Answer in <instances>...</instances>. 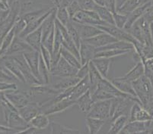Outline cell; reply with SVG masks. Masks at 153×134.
Instances as JSON below:
<instances>
[{
    "instance_id": "603a6c76",
    "label": "cell",
    "mask_w": 153,
    "mask_h": 134,
    "mask_svg": "<svg viewBox=\"0 0 153 134\" xmlns=\"http://www.w3.org/2000/svg\"><path fill=\"white\" fill-rule=\"evenodd\" d=\"M128 121H129V116L125 115V114H122L114 118L112 124L111 125V128L109 130V133H120L125 125L127 124Z\"/></svg>"
},
{
    "instance_id": "1f68e13d",
    "label": "cell",
    "mask_w": 153,
    "mask_h": 134,
    "mask_svg": "<svg viewBox=\"0 0 153 134\" xmlns=\"http://www.w3.org/2000/svg\"><path fill=\"white\" fill-rule=\"evenodd\" d=\"M51 133H80V131L56 122L50 123Z\"/></svg>"
},
{
    "instance_id": "4fadbf2b",
    "label": "cell",
    "mask_w": 153,
    "mask_h": 134,
    "mask_svg": "<svg viewBox=\"0 0 153 134\" xmlns=\"http://www.w3.org/2000/svg\"><path fill=\"white\" fill-rule=\"evenodd\" d=\"M90 89V82L88 76L85 77V78L82 79L76 85L72 87L71 93L69 95V99L71 100L76 101L79 99L81 96H82L85 92H87Z\"/></svg>"
},
{
    "instance_id": "30bf717a",
    "label": "cell",
    "mask_w": 153,
    "mask_h": 134,
    "mask_svg": "<svg viewBox=\"0 0 153 134\" xmlns=\"http://www.w3.org/2000/svg\"><path fill=\"white\" fill-rule=\"evenodd\" d=\"M24 56L25 58L27 63L30 67L31 72L37 77L39 81H41V77L39 74V60H40V52L36 50L27 52L24 54ZM42 83V82H41Z\"/></svg>"
},
{
    "instance_id": "9c48e42d",
    "label": "cell",
    "mask_w": 153,
    "mask_h": 134,
    "mask_svg": "<svg viewBox=\"0 0 153 134\" xmlns=\"http://www.w3.org/2000/svg\"><path fill=\"white\" fill-rule=\"evenodd\" d=\"M76 105V102L74 100H71L69 99H64L60 101L56 102L51 104L50 105L47 106L46 110L44 111L47 115H51V114H58L62 111H65L67 108H70L71 106Z\"/></svg>"
},
{
    "instance_id": "8fae6325",
    "label": "cell",
    "mask_w": 153,
    "mask_h": 134,
    "mask_svg": "<svg viewBox=\"0 0 153 134\" xmlns=\"http://www.w3.org/2000/svg\"><path fill=\"white\" fill-rule=\"evenodd\" d=\"M96 53V48L90 45L87 42L82 40L81 45L79 48V55H80V62L82 65L88 63L90 61L94 58Z\"/></svg>"
},
{
    "instance_id": "7a4b0ae2",
    "label": "cell",
    "mask_w": 153,
    "mask_h": 134,
    "mask_svg": "<svg viewBox=\"0 0 153 134\" xmlns=\"http://www.w3.org/2000/svg\"><path fill=\"white\" fill-rule=\"evenodd\" d=\"M111 99L97 101L93 102L91 108L86 114V117H94L101 120H107L110 117Z\"/></svg>"
},
{
    "instance_id": "484cf974",
    "label": "cell",
    "mask_w": 153,
    "mask_h": 134,
    "mask_svg": "<svg viewBox=\"0 0 153 134\" xmlns=\"http://www.w3.org/2000/svg\"><path fill=\"white\" fill-rule=\"evenodd\" d=\"M86 126L88 129V133L91 134L98 133L102 127L104 126V120L94 118V117H86Z\"/></svg>"
},
{
    "instance_id": "60d3db41",
    "label": "cell",
    "mask_w": 153,
    "mask_h": 134,
    "mask_svg": "<svg viewBox=\"0 0 153 134\" xmlns=\"http://www.w3.org/2000/svg\"><path fill=\"white\" fill-rule=\"evenodd\" d=\"M66 9H67L68 13H69V16H70V18L72 19V17H73L79 11L81 10V8H80V5H79L78 0H74V1L66 8Z\"/></svg>"
},
{
    "instance_id": "d6986e66",
    "label": "cell",
    "mask_w": 153,
    "mask_h": 134,
    "mask_svg": "<svg viewBox=\"0 0 153 134\" xmlns=\"http://www.w3.org/2000/svg\"><path fill=\"white\" fill-rule=\"evenodd\" d=\"M111 82L120 91H121V92H124V93L130 94L131 96H137L134 89H133L132 83L125 80L122 77L114 79V80L111 81Z\"/></svg>"
},
{
    "instance_id": "b9f144b4",
    "label": "cell",
    "mask_w": 153,
    "mask_h": 134,
    "mask_svg": "<svg viewBox=\"0 0 153 134\" xmlns=\"http://www.w3.org/2000/svg\"><path fill=\"white\" fill-rule=\"evenodd\" d=\"M88 63H86L85 64L82 65V67L78 70L76 77H79V78H80L82 80V79L85 78V77L88 76V72H89V65H88Z\"/></svg>"
},
{
    "instance_id": "5b68a950",
    "label": "cell",
    "mask_w": 153,
    "mask_h": 134,
    "mask_svg": "<svg viewBox=\"0 0 153 134\" xmlns=\"http://www.w3.org/2000/svg\"><path fill=\"white\" fill-rule=\"evenodd\" d=\"M78 70L79 69L71 65L69 62L60 56L55 67L51 70V75L64 77H76Z\"/></svg>"
},
{
    "instance_id": "f6af8a7d",
    "label": "cell",
    "mask_w": 153,
    "mask_h": 134,
    "mask_svg": "<svg viewBox=\"0 0 153 134\" xmlns=\"http://www.w3.org/2000/svg\"><path fill=\"white\" fill-rule=\"evenodd\" d=\"M74 0H61L60 4H59V6L65 7V8H67Z\"/></svg>"
},
{
    "instance_id": "bcb514c9",
    "label": "cell",
    "mask_w": 153,
    "mask_h": 134,
    "mask_svg": "<svg viewBox=\"0 0 153 134\" xmlns=\"http://www.w3.org/2000/svg\"><path fill=\"white\" fill-rule=\"evenodd\" d=\"M0 7L2 9H5V10L9 9V5H8L7 0H0Z\"/></svg>"
},
{
    "instance_id": "c3c4849f",
    "label": "cell",
    "mask_w": 153,
    "mask_h": 134,
    "mask_svg": "<svg viewBox=\"0 0 153 134\" xmlns=\"http://www.w3.org/2000/svg\"><path fill=\"white\" fill-rule=\"evenodd\" d=\"M146 2H153V0H146Z\"/></svg>"
},
{
    "instance_id": "ba28073f",
    "label": "cell",
    "mask_w": 153,
    "mask_h": 134,
    "mask_svg": "<svg viewBox=\"0 0 153 134\" xmlns=\"http://www.w3.org/2000/svg\"><path fill=\"white\" fill-rule=\"evenodd\" d=\"M72 21V24L74 25V27L77 30L82 40H86V39L91 38V37H93L94 36L104 32L103 30H100L96 26L91 25V24H85V23H77V22H75L73 21Z\"/></svg>"
},
{
    "instance_id": "6da1fadb",
    "label": "cell",
    "mask_w": 153,
    "mask_h": 134,
    "mask_svg": "<svg viewBox=\"0 0 153 134\" xmlns=\"http://www.w3.org/2000/svg\"><path fill=\"white\" fill-rule=\"evenodd\" d=\"M132 84L136 96L141 101L142 105L145 108L153 95V86L150 79L144 74L138 80L132 82Z\"/></svg>"
},
{
    "instance_id": "f35d334b",
    "label": "cell",
    "mask_w": 153,
    "mask_h": 134,
    "mask_svg": "<svg viewBox=\"0 0 153 134\" xmlns=\"http://www.w3.org/2000/svg\"><path fill=\"white\" fill-rule=\"evenodd\" d=\"M78 2L82 10L94 11L96 6L98 5L94 0H78Z\"/></svg>"
},
{
    "instance_id": "f1b7e54d",
    "label": "cell",
    "mask_w": 153,
    "mask_h": 134,
    "mask_svg": "<svg viewBox=\"0 0 153 134\" xmlns=\"http://www.w3.org/2000/svg\"><path fill=\"white\" fill-rule=\"evenodd\" d=\"M40 112V107L35 104H31V105L25 106L21 110V114L24 120L27 122H30L38 113Z\"/></svg>"
},
{
    "instance_id": "e575fe53",
    "label": "cell",
    "mask_w": 153,
    "mask_h": 134,
    "mask_svg": "<svg viewBox=\"0 0 153 134\" xmlns=\"http://www.w3.org/2000/svg\"><path fill=\"white\" fill-rule=\"evenodd\" d=\"M66 27H67V30L69 31V34L70 35L71 38H72V41L74 42V43L76 44V47L79 50V48H80V45H81L82 42V39L79 36V33H78L77 30L76 29V27H74V25L72 24V20L70 21L69 23L66 25Z\"/></svg>"
},
{
    "instance_id": "3957f363",
    "label": "cell",
    "mask_w": 153,
    "mask_h": 134,
    "mask_svg": "<svg viewBox=\"0 0 153 134\" xmlns=\"http://www.w3.org/2000/svg\"><path fill=\"white\" fill-rule=\"evenodd\" d=\"M77 23L91 24V25H108L105 22L101 21L99 15L95 11L80 10L71 19Z\"/></svg>"
},
{
    "instance_id": "9a60e30c",
    "label": "cell",
    "mask_w": 153,
    "mask_h": 134,
    "mask_svg": "<svg viewBox=\"0 0 153 134\" xmlns=\"http://www.w3.org/2000/svg\"><path fill=\"white\" fill-rule=\"evenodd\" d=\"M150 124V121L147 122L142 121H128L120 133L132 134V133H142L146 129L149 128Z\"/></svg>"
},
{
    "instance_id": "7bdbcfd3",
    "label": "cell",
    "mask_w": 153,
    "mask_h": 134,
    "mask_svg": "<svg viewBox=\"0 0 153 134\" xmlns=\"http://www.w3.org/2000/svg\"><path fill=\"white\" fill-rule=\"evenodd\" d=\"M104 7L112 12L113 14L117 12V0H104Z\"/></svg>"
},
{
    "instance_id": "5bb4252c",
    "label": "cell",
    "mask_w": 153,
    "mask_h": 134,
    "mask_svg": "<svg viewBox=\"0 0 153 134\" xmlns=\"http://www.w3.org/2000/svg\"><path fill=\"white\" fill-rule=\"evenodd\" d=\"M55 9H56V7H52L49 11H47L46 13H44V15H41V17H39L38 18L32 21L30 23H27V27H26L25 28V30L21 33V36H22V37H25L26 36L28 35L29 34H30L31 32H33V31H34L35 30H37V28H39V27L42 25L43 22L45 21V19L47 18L48 17Z\"/></svg>"
},
{
    "instance_id": "f546056e",
    "label": "cell",
    "mask_w": 153,
    "mask_h": 134,
    "mask_svg": "<svg viewBox=\"0 0 153 134\" xmlns=\"http://www.w3.org/2000/svg\"><path fill=\"white\" fill-rule=\"evenodd\" d=\"M39 74L41 77V82L44 85H47L50 83V77H51V72L47 67L44 59L40 53V60H39Z\"/></svg>"
},
{
    "instance_id": "d4e9b609",
    "label": "cell",
    "mask_w": 153,
    "mask_h": 134,
    "mask_svg": "<svg viewBox=\"0 0 153 134\" xmlns=\"http://www.w3.org/2000/svg\"><path fill=\"white\" fill-rule=\"evenodd\" d=\"M50 120L48 118V115L45 113H40L39 112L35 117L29 122V124L34 127L37 129L41 130L47 127L50 126Z\"/></svg>"
},
{
    "instance_id": "ab89813d",
    "label": "cell",
    "mask_w": 153,
    "mask_h": 134,
    "mask_svg": "<svg viewBox=\"0 0 153 134\" xmlns=\"http://www.w3.org/2000/svg\"><path fill=\"white\" fill-rule=\"evenodd\" d=\"M54 37H55V27L53 29L51 34H49V36L47 37V39L45 40L44 43L42 44V45H44L51 52V54H52L53 49Z\"/></svg>"
},
{
    "instance_id": "74e56055",
    "label": "cell",
    "mask_w": 153,
    "mask_h": 134,
    "mask_svg": "<svg viewBox=\"0 0 153 134\" xmlns=\"http://www.w3.org/2000/svg\"><path fill=\"white\" fill-rule=\"evenodd\" d=\"M40 53H41V56L44 59V61L45 62L46 64H47V67H48V69L50 70V72H51V64H52V54L44 45H41Z\"/></svg>"
},
{
    "instance_id": "d6a6232c",
    "label": "cell",
    "mask_w": 153,
    "mask_h": 134,
    "mask_svg": "<svg viewBox=\"0 0 153 134\" xmlns=\"http://www.w3.org/2000/svg\"><path fill=\"white\" fill-rule=\"evenodd\" d=\"M56 18L57 19L60 23H62L64 26H66V27L71 21L70 16H69V13H68L67 9H66V8L62 6L56 7Z\"/></svg>"
},
{
    "instance_id": "44dd1931",
    "label": "cell",
    "mask_w": 153,
    "mask_h": 134,
    "mask_svg": "<svg viewBox=\"0 0 153 134\" xmlns=\"http://www.w3.org/2000/svg\"><path fill=\"white\" fill-rule=\"evenodd\" d=\"M111 59H112L109 58H94L91 60L103 77H108V71L111 64Z\"/></svg>"
},
{
    "instance_id": "7c38bea8",
    "label": "cell",
    "mask_w": 153,
    "mask_h": 134,
    "mask_svg": "<svg viewBox=\"0 0 153 134\" xmlns=\"http://www.w3.org/2000/svg\"><path fill=\"white\" fill-rule=\"evenodd\" d=\"M84 40L95 48H99V47L104 46V45H106L111 42H116L117 41V40L113 36H111V34L103 32L101 34L94 36V37H91V38Z\"/></svg>"
},
{
    "instance_id": "ee69618b",
    "label": "cell",
    "mask_w": 153,
    "mask_h": 134,
    "mask_svg": "<svg viewBox=\"0 0 153 134\" xmlns=\"http://www.w3.org/2000/svg\"><path fill=\"white\" fill-rule=\"evenodd\" d=\"M143 17L146 19L147 21L149 22L150 23L153 22V2L147 8V9L145 12Z\"/></svg>"
},
{
    "instance_id": "2e32d148",
    "label": "cell",
    "mask_w": 153,
    "mask_h": 134,
    "mask_svg": "<svg viewBox=\"0 0 153 134\" xmlns=\"http://www.w3.org/2000/svg\"><path fill=\"white\" fill-rule=\"evenodd\" d=\"M152 2H147V3L144 4V5H141L139 8L136 9L135 10H133V12H131L130 13L128 14L127 17V21H126V23L124 26V30H128L130 27L133 26V23L136 21L140 19L142 16H143L145 12L149 6Z\"/></svg>"
},
{
    "instance_id": "83f0119b",
    "label": "cell",
    "mask_w": 153,
    "mask_h": 134,
    "mask_svg": "<svg viewBox=\"0 0 153 134\" xmlns=\"http://www.w3.org/2000/svg\"><path fill=\"white\" fill-rule=\"evenodd\" d=\"M133 50H122V49H108L96 52L94 58H109L114 59L120 56H124Z\"/></svg>"
},
{
    "instance_id": "7dc6e473",
    "label": "cell",
    "mask_w": 153,
    "mask_h": 134,
    "mask_svg": "<svg viewBox=\"0 0 153 134\" xmlns=\"http://www.w3.org/2000/svg\"><path fill=\"white\" fill-rule=\"evenodd\" d=\"M94 2H96V4H98V5H104V0H94Z\"/></svg>"
},
{
    "instance_id": "277c9868",
    "label": "cell",
    "mask_w": 153,
    "mask_h": 134,
    "mask_svg": "<svg viewBox=\"0 0 153 134\" xmlns=\"http://www.w3.org/2000/svg\"><path fill=\"white\" fill-rule=\"evenodd\" d=\"M96 27H98L100 30H103L104 32L111 34L114 38H116L117 40H123L126 41V42H132L134 45L139 42L136 38H134L126 30L119 28V27H116L115 25L108 24V25H98Z\"/></svg>"
},
{
    "instance_id": "ac0fdd59",
    "label": "cell",
    "mask_w": 153,
    "mask_h": 134,
    "mask_svg": "<svg viewBox=\"0 0 153 134\" xmlns=\"http://www.w3.org/2000/svg\"><path fill=\"white\" fill-rule=\"evenodd\" d=\"M89 65V72H88V77H89L90 82V89L91 93H94L98 88V83H99L101 79L102 78V76L100 74V72L96 68L94 64H93L92 61H90L88 63Z\"/></svg>"
},
{
    "instance_id": "836d02e7",
    "label": "cell",
    "mask_w": 153,
    "mask_h": 134,
    "mask_svg": "<svg viewBox=\"0 0 153 134\" xmlns=\"http://www.w3.org/2000/svg\"><path fill=\"white\" fill-rule=\"evenodd\" d=\"M51 8H47V9H37V10L31 11V12H27L26 14L23 15V19L26 21V23H30L32 21L35 20V19L38 18L39 17H41V15H44V13L49 11Z\"/></svg>"
},
{
    "instance_id": "4316f807",
    "label": "cell",
    "mask_w": 153,
    "mask_h": 134,
    "mask_svg": "<svg viewBox=\"0 0 153 134\" xmlns=\"http://www.w3.org/2000/svg\"><path fill=\"white\" fill-rule=\"evenodd\" d=\"M97 13L99 15L101 21L107 23V24H111V25H115L114 19V15L112 12H110L106 7L103 5H97L94 9Z\"/></svg>"
},
{
    "instance_id": "cb8c5ba5",
    "label": "cell",
    "mask_w": 153,
    "mask_h": 134,
    "mask_svg": "<svg viewBox=\"0 0 153 134\" xmlns=\"http://www.w3.org/2000/svg\"><path fill=\"white\" fill-rule=\"evenodd\" d=\"M147 3L146 0H126L117 12L123 15H128L141 5Z\"/></svg>"
},
{
    "instance_id": "7402d4cb",
    "label": "cell",
    "mask_w": 153,
    "mask_h": 134,
    "mask_svg": "<svg viewBox=\"0 0 153 134\" xmlns=\"http://www.w3.org/2000/svg\"><path fill=\"white\" fill-rule=\"evenodd\" d=\"M145 74V67L143 62L142 61L137 62L136 65L133 67V69L130 70L129 73L126 74L125 76L122 77L126 81H130V82H133V81L138 80L141 77H143Z\"/></svg>"
},
{
    "instance_id": "ffe728a7",
    "label": "cell",
    "mask_w": 153,
    "mask_h": 134,
    "mask_svg": "<svg viewBox=\"0 0 153 134\" xmlns=\"http://www.w3.org/2000/svg\"><path fill=\"white\" fill-rule=\"evenodd\" d=\"M76 105L79 107L80 110L85 114H87L91 108L93 104L92 96H91V91L88 89L86 92H85L82 96H81L79 99L76 100Z\"/></svg>"
},
{
    "instance_id": "52a82bcc",
    "label": "cell",
    "mask_w": 153,
    "mask_h": 134,
    "mask_svg": "<svg viewBox=\"0 0 153 134\" xmlns=\"http://www.w3.org/2000/svg\"><path fill=\"white\" fill-rule=\"evenodd\" d=\"M52 76V75H51ZM55 78V81L51 83V87L56 90L61 91L66 89L68 88L72 87L78 83L81 79L77 77H57V76H52Z\"/></svg>"
},
{
    "instance_id": "d590c367",
    "label": "cell",
    "mask_w": 153,
    "mask_h": 134,
    "mask_svg": "<svg viewBox=\"0 0 153 134\" xmlns=\"http://www.w3.org/2000/svg\"><path fill=\"white\" fill-rule=\"evenodd\" d=\"M91 96H92V100L94 102H97V101L108 100V99H112L115 98V96L113 94L99 89V88L94 93L91 94Z\"/></svg>"
},
{
    "instance_id": "8992f818",
    "label": "cell",
    "mask_w": 153,
    "mask_h": 134,
    "mask_svg": "<svg viewBox=\"0 0 153 134\" xmlns=\"http://www.w3.org/2000/svg\"><path fill=\"white\" fill-rule=\"evenodd\" d=\"M152 116L151 115L146 108H145L143 105L139 102H134L130 108L129 114V121H142L147 122L151 121Z\"/></svg>"
},
{
    "instance_id": "4dcf8cb0",
    "label": "cell",
    "mask_w": 153,
    "mask_h": 134,
    "mask_svg": "<svg viewBox=\"0 0 153 134\" xmlns=\"http://www.w3.org/2000/svg\"><path fill=\"white\" fill-rule=\"evenodd\" d=\"M60 55L66 62H68L72 66H73L76 68L79 69L82 67V64L80 61L76 57V56L70 52L66 49L64 46L61 47L60 49Z\"/></svg>"
},
{
    "instance_id": "e0dca14e",
    "label": "cell",
    "mask_w": 153,
    "mask_h": 134,
    "mask_svg": "<svg viewBox=\"0 0 153 134\" xmlns=\"http://www.w3.org/2000/svg\"><path fill=\"white\" fill-rule=\"evenodd\" d=\"M25 40L36 51L40 52L42 45V29L41 26L25 37Z\"/></svg>"
},
{
    "instance_id": "8d00e7d4",
    "label": "cell",
    "mask_w": 153,
    "mask_h": 134,
    "mask_svg": "<svg viewBox=\"0 0 153 134\" xmlns=\"http://www.w3.org/2000/svg\"><path fill=\"white\" fill-rule=\"evenodd\" d=\"M113 15H114V19L115 26L119 28H124V26L127 21L128 15H123V14L117 12L113 14Z\"/></svg>"
}]
</instances>
